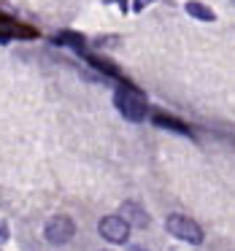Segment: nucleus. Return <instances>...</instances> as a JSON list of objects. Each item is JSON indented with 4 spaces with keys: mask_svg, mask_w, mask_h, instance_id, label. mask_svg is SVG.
<instances>
[{
    "mask_svg": "<svg viewBox=\"0 0 235 251\" xmlns=\"http://www.w3.org/2000/svg\"><path fill=\"white\" fill-rule=\"evenodd\" d=\"M152 122L157 127H165V130H173V132H179V135H186V138H192V130L184 125V122H179V119H173V116H165V114H154L152 116Z\"/></svg>",
    "mask_w": 235,
    "mask_h": 251,
    "instance_id": "6",
    "label": "nucleus"
},
{
    "mask_svg": "<svg viewBox=\"0 0 235 251\" xmlns=\"http://www.w3.org/2000/svg\"><path fill=\"white\" fill-rule=\"evenodd\" d=\"M119 216L125 219V222L130 224V227H138V229H143V227H149V224H152V216H149V211L141 205V202H135V200L122 202Z\"/></svg>",
    "mask_w": 235,
    "mask_h": 251,
    "instance_id": "5",
    "label": "nucleus"
},
{
    "mask_svg": "<svg viewBox=\"0 0 235 251\" xmlns=\"http://www.w3.org/2000/svg\"><path fill=\"white\" fill-rule=\"evenodd\" d=\"M98 232L103 240L108 243H125L130 238V224L119 216V213H111V216H103L98 222Z\"/></svg>",
    "mask_w": 235,
    "mask_h": 251,
    "instance_id": "4",
    "label": "nucleus"
},
{
    "mask_svg": "<svg viewBox=\"0 0 235 251\" xmlns=\"http://www.w3.org/2000/svg\"><path fill=\"white\" fill-rule=\"evenodd\" d=\"M165 229H168L173 238L184 240V243H192V246H200L203 243V229L195 219L184 216V213H170L165 219Z\"/></svg>",
    "mask_w": 235,
    "mask_h": 251,
    "instance_id": "2",
    "label": "nucleus"
},
{
    "mask_svg": "<svg viewBox=\"0 0 235 251\" xmlns=\"http://www.w3.org/2000/svg\"><path fill=\"white\" fill-rule=\"evenodd\" d=\"M114 105L119 108V114L130 122H143L149 114V105H146V98L138 92L135 87H127L122 84L119 89L114 92Z\"/></svg>",
    "mask_w": 235,
    "mask_h": 251,
    "instance_id": "1",
    "label": "nucleus"
},
{
    "mask_svg": "<svg viewBox=\"0 0 235 251\" xmlns=\"http://www.w3.org/2000/svg\"><path fill=\"white\" fill-rule=\"evenodd\" d=\"M184 8H186V14H189V17L200 19V22H213V19H216V14H213L208 6H203V3H197V0H189V3H186Z\"/></svg>",
    "mask_w": 235,
    "mask_h": 251,
    "instance_id": "7",
    "label": "nucleus"
},
{
    "mask_svg": "<svg viewBox=\"0 0 235 251\" xmlns=\"http://www.w3.org/2000/svg\"><path fill=\"white\" fill-rule=\"evenodd\" d=\"M73 235H76V224H73L71 216H62V213L60 216H52L49 222H46V227H44V238L49 240V243H54V246L71 243Z\"/></svg>",
    "mask_w": 235,
    "mask_h": 251,
    "instance_id": "3",
    "label": "nucleus"
},
{
    "mask_svg": "<svg viewBox=\"0 0 235 251\" xmlns=\"http://www.w3.org/2000/svg\"><path fill=\"white\" fill-rule=\"evenodd\" d=\"M130 251H149V249H143V246H132Z\"/></svg>",
    "mask_w": 235,
    "mask_h": 251,
    "instance_id": "11",
    "label": "nucleus"
},
{
    "mask_svg": "<svg viewBox=\"0 0 235 251\" xmlns=\"http://www.w3.org/2000/svg\"><path fill=\"white\" fill-rule=\"evenodd\" d=\"M57 41H60V44L73 46V49H84V38H81V35H76V33H60V35H57Z\"/></svg>",
    "mask_w": 235,
    "mask_h": 251,
    "instance_id": "8",
    "label": "nucleus"
},
{
    "mask_svg": "<svg viewBox=\"0 0 235 251\" xmlns=\"http://www.w3.org/2000/svg\"><path fill=\"white\" fill-rule=\"evenodd\" d=\"M154 0H135V8H143V6H152Z\"/></svg>",
    "mask_w": 235,
    "mask_h": 251,
    "instance_id": "10",
    "label": "nucleus"
},
{
    "mask_svg": "<svg viewBox=\"0 0 235 251\" xmlns=\"http://www.w3.org/2000/svg\"><path fill=\"white\" fill-rule=\"evenodd\" d=\"M105 6H108V3H116V6H119V11H127V0H103Z\"/></svg>",
    "mask_w": 235,
    "mask_h": 251,
    "instance_id": "9",
    "label": "nucleus"
}]
</instances>
